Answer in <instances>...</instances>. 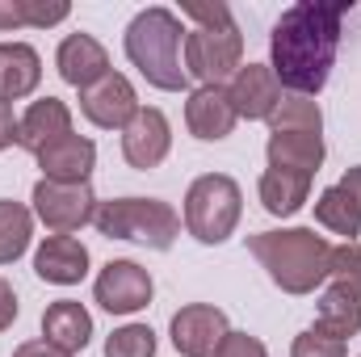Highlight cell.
Returning <instances> with one entry per match:
<instances>
[{
  "instance_id": "1",
  "label": "cell",
  "mask_w": 361,
  "mask_h": 357,
  "mask_svg": "<svg viewBox=\"0 0 361 357\" xmlns=\"http://www.w3.org/2000/svg\"><path fill=\"white\" fill-rule=\"evenodd\" d=\"M345 13V0H298L281 8L269 34V68L281 89H290L294 97H315L328 85Z\"/></svg>"
},
{
  "instance_id": "2",
  "label": "cell",
  "mask_w": 361,
  "mask_h": 357,
  "mask_svg": "<svg viewBox=\"0 0 361 357\" xmlns=\"http://www.w3.org/2000/svg\"><path fill=\"white\" fill-rule=\"evenodd\" d=\"M126 59L139 68V76L152 89L180 92L189 89V72H185V25L173 8L152 4L143 13H135V21L126 25Z\"/></svg>"
},
{
  "instance_id": "3",
  "label": "cell",
  "mask_w": 361,
  "mask_h": 357,
  "mask_svg": "<svg viewBox=\"0 0 361 357\" xmlns=\"http://www.w3.org/2000/svg\"><path fill=\"white\" fill-rule=\"evenodd\" d=\"M248 253L261 261L273 286L286 294H311L315 286L328 282L332 269V244L315 236L311 227H281V231H261L248 240Z\"/></svg>"
},
{
  "instance_id": "4",
  "label": "cell",
  "mask_w": 361,
  "mask_h": 357,
  "mask_svg": "<svg viewBox=\"0 0 361 357\" xmlns=\"http://www.w3.org/2000/svg\"><path fill=\"white\" fill-rule=\"evenodd\" d=\"M92 227L109 240H130L169 253L180 236V214L160 198H114V202H97Z\"/></svg>"
},
{
  "instance_id": "5",
  "label": "cell",
  "mask_w": 361,
  "mask_h": 357,
  "mask_svg": "<svg viewBox=\"0 0 361 357\" xmlns=\"http://www.w3.org/2000/svg\"><path fill=\"white\" fill-rule=\"evenodd\" d=\"M244 193L227 173H206L185 193V227L197 244H223L240 227Z\"/></svg>"
},
{
  "instance_id": "6",
  "label": "cell",
  "mask_w": 361,
  "mask_h": 357,
  "mask_svg": "<svg viewBox=\"0 0 361 357\" xmlns=\"http://www.w3.org/2000/svg\"><path fill=\"white\" fill-rule=\"evenodd\" d=\"M240 68H244V34L235 21L185 34V72L189 80H197V89L227 85Z\"/></svg>"
},
{
  "instance_id": "7",
  "label": "cell",
  "mask_w": 361,
  "mask_h": 357,
  "mask_svg": "<svg viewBox=\"0 0 361 357\" xmlns=\"http://www.w3.org/2000/svg\"><path fill=\"white\" fill-rule=\"evenodd\" d=\"M34 214L47 223V231L55 236H72L97 214V193L92 185H63V181H38L34 185Z\"/></svg>"
},
{
  "instance_id": "8",
  "label": "cell",
  "mask_w": 361,
  "mask_h": 357,
  "mask_svg": "<svg viewBox=\"0 0 361 357\" xmlns=\"http://www.w3.org/2000/svg\"><path fill=\"white\" fill-rule=\"evenodd\" d=\"M152 273L135 261H109L92 282V298L109 311V315H135L152 303Z\"/></svg>"
},
{
  "instance_id": "9",
  "label": "cell",
  "mask_w": 361,
  "mask_h": 357,
  "mask_svg": "<svg viewBox=\"0 0 361 357\" xmlns=\"http://www.w3.org/2000/svg\"><path fill=\"white\" fill-rule=\"evenodd\" d=\"M169 147H173V126H169L164 109L139 105V114H135V118L126 122V131H122V156H126V164L139 169V173H147V169L164 164Z\"/></svg>"
},
{
  "instance_id": "10",
  "label": "cell",
  "mask_w": 361,
  "mask_h": 357,
  "mask_svg": "<svg viewBox=\"0 0 361 357\" xmlns=\"http://www.w3.org/2000/svg\"><path fill=\"white\" fill-rule=\"evenodd\" d=\"M169 332H173V349L180 357H214V349L223 345V337L231 328H227V315L219 307L189 303V307H180L177 315H173Z\"/></svg>"
},
{
  "instance_id": "11",
  "label": "cell",
  "mask_w": 361,
  "mask_h": 357,
  "mask_svg": "<svg viewBox=\"0 0 361 357\" xmlns=\"http://www.w3.org/2000/svg\"><path fill=\"white\" fill-rule=\"evenodd\" d=\"M80 114L101 131H126V122L139 114V97L135 85L122 72H109L105 80H97L92 89L80 92Z\"/></svg>"
},
{
  "instance_id": "12",
  "label": "cell",
  "mask_w": 361,
  "mask_h": 357,
  "mask_svg": "<svg viewBox=\"0 0 361 357\" xmlns=\"http://www.w3.org/2000/svg\"><path fill=\"white\" fill-rule=\"evenodd\" d=\"M227 97H231L235 118L269 122V114L281 105V85H277V76H273L269 63H244V68L227 80Z\"/></svg>"
},
{
  "instance_id": "13",
  "label": "cell",
  "mask_w": 361,
  "mask_h": 357,
  "mask_svg": "<svg viewBox=\"0 0 361 357\" xmlns=\"http://www.w3.org/2000/svg\"><path fill=\"white\" fill-rule=\"evenodd\" d=\"M235 109H231V97H227V85H206V89H193L189 101H185V126L193 139L202 143H219L235 131Z\"/></svg>"
},
{
  "instance_id": "14",
  "label": "cell",
  "mask_w": 361,
  "mask_h": 357,
  "mask_svg": "<svg viewBox=\"0 0 361 357\" xmlns=\"http://www.w3.org/2000/svg\"><path fill=\"white\" fill-rule=\"evenodd\" d=\"M55 68L59 76L72 85V89H92L97 80H105L114 68H109V51L92 38V34H68L55 51Z\"/></svg>"
},
{
  "instance_id": "15",
  "label": "cell",
  "mask_w": 361,
  "mask_h": 357,
  "mask_svg": "<svg viewBox=\"0 0 361 357\" xmlns=\"http://www.w3.org/2000/svg\"><path fill=\"white\" fill-rule=\"evenodd\" d=\"M38 169L47 181H63V185H85L89 173L97 169V143L85 135H63L51 147L38 152Z\"/></svg>"
},
{
  "instance_id": "16",
  "label": "cell",
  "mask_w": 361,
  "mask_h": 357,
  "mask_svg": "<svg viewBox=\"0 0 361 357\" xmlns=\"http://www.w3.org/2000/svg\"><path fill=\"white\" fill-rule=\"evenodd\" d=\"M34 273L51 286H76L89 273V248L76 236H47L34 253Z\"/></svg>"
},
{
  "instance_id": "17",
  "label": "cell",
  "mask_w": 361,
  "mask_h": 357,
  "mask_svg": "<svg viewBox=\"0 0 361 357\" xmlns=\"http://www.w3.org/2000/svg\"><path fill=\"white\" fill-rule=\"evenodd\" d=\"M63 135H72V109L59 97H42L17 118V143L34 156L42 147H51L55 139H63Z\"/></svg>"
},
{
  "instance_id": "18",
  "label": "cell",
  "mask_w": 361,
  "mask_h": 357,
  "mask_svg": "<svg viewBox=\"0 0 361 357\" xmlns=\"http://www.w3.org/2000/svg\"><path fill=\"white\" fill-rule=\"evenodd\" d=\"M42 341H51L63 353H80L92 341V315L85 311V303L76 298H59L42 311Z\"/></svg>"
},
{
  "instance_id": "19",
  "label": "cell",
  "mask_w": 361,
  "mask_h": 357,
  "mask_svg": "<svg viewBox=\"0 0 361 357\" xmlns=\"http://www.w3.org/2000/svg\"><path fill=\"white\" fill-rule=\"evenodd\" d=\"M42 59L30 42H0V101H21L38 89Z\"/></svg>"
},
{
  "instance_id": "20",
  "label": "cell",
  "mask_w": 361,
  "mask_h": 357,
  "mask_svg": "<svg viewBox=\"0 0 361 357\" xmlns=\"http://www.w3.org/2000/svg\"><path fill=\"white\" fill-rule=\"evenodd\" d=\"M269 169H286V173H302V177H315L328 147H324V135H269Z\"/></svg>"
},
{
  "instance_id": "21",
  "label": "cell",
  "mask_w": 361,
  "mask_h": 357,
  "mask_svg": "<svg viewBox=\"0 0 361 357\" xmlns=\"http://www.w3.org/2000/svg\"><path fill=\"white\" fill-rule=\"evenodd\" d=\"M257 193H261V206H265L269 214L290 219V214H298V210L307 206V198H311V177L286 173V169H265Z\"/></svg>"
},
{
  "instance_id": "22",
  "label": "cell",
  "mask_w": 361,
  "mask_h": 357,
  "mask_svg": "<svg viewBox=\"0 0 361 357\" xmlns=\"http://www.w3.org/2000/svg\"><path fill=\"white\" fill-rule=\"evenodd\" d=\"M315 332L336 337V341L357 337L361 332V303L357 298H349L345 290L328 286V290L319 294V303H315Z\"/></svg>"
},
{
  "instance_id": "23",
  "label": "cell",
  "mask_w": 361,
  "mask_h": 357,
  "mask_svg": "<svg viewBox=\"0 0 361 357\" xmlns=\"http://www.w3.org/2000/svg\"><path fill=\"white\" fill-rule=\"evenodd\" d=\"M315 223L328 227V231H336V236H345V244H349V240L361 236V206L341 189V185H328V189L315 198Z\"/></svg>"
},
{
  "instance_id": "24",
  "label": "cell",
  "mask_w": 361,
  "mask_h": 357,
  "mask_svg": "<svg viewBox=\"0 0 361 357\" xmlns=\"http://www.w3.org/2000/svg\"><path fill=\"white\" fill-rule=\"evenodd\" d=\"M273 135H319L324 131V114L315 97H281V105L269 114Z\"/></svg>"
},
{
  "instance_id": "25",
  "label": "cell",
  "mask_w": 361,
  "mask_h": 357,
  "mask_svg": "<svg viewBox=\"0 0 361 357\" xmlns=\"http://www.w3.org/2000/svg\"><path fill=\"white\" fill-rule=\"evenodd\" d=\"M30 236H34V210L0 198V265H13L30 248Z\"/></svg>"
},
{
  "instance_id": "26",
  "label": "cell",
  "mask_w": 361,
  "mask_h": 357,
  "mask_svg": "<svg viewBox=\"0 0 361 357\" xmlns=\"http://www.w3.org/2000/svg\"><path fill=\"white\" fill-rule=\"evenodd\" d=\"M328 282H332L336 290H345L349 298H357V303H361V240H349V244L332 248Z\"/></svg>"
},
{
  "instance_id": "27",
  "label": "cell",
  "mask_w": 361,
  "mask_h": 357,
  "mask_svg": "<svg viewBox=\"0 0 361 357\" xmlns=\"http://www.w3.org/2000/svg\"><path fill=\"white\" fill-rule=\"evenodd\" d=\"M105 357H156V332L147 324L114 328L105 341Z\"/></svg>"
},
{
  "instance_id": "28",
  "label": "cell",
  "mask_w": 361,
  "mask_h": 357,
  "mask_svg": "<svg viewBox=\"0 0 361 357\" xmlns=\"http://www.w3.org/2000/svg\"><path fill=\"white\" fill-rule=\"evenodd\" d=\"M290 357H345V341H336V337H324V332L307 328V332H298V337H294Z\"/></svg>"
},
{
  "instance_id": "29",
  "label": "cell",
  "mask_w": 361,
  "mask_h": 357,
  "mask_svg": "<svg viewBox=\"0 0 361 357\" xmlns=\"http://www.w3.org/2000/svg\"><path fill=\"white\" fill-rule=\"evenodd\" d=\"M21 13H25V25H34V30H47V25H59V21H68V4L63 0H21Z\"/></svg>"
},
{
  "instance_id": "30",
  "label": "cell",
  "mask_w": 361,
  "mask_h": 357,
  "mask_svg": "<svg viewBox=\"0 0 361 357\" xmlns=\"http://www.w3.org/2000/svg\"><path fill=\"white\" fill-rule=\"evenodd\" d=\"M214 357H269V349L257 337H248V332H227L223 345L214 349Z\"/></svg>"
},
{
  "instance_id": "31",
  "label": "cell",
  "mask_w": 361,
  "mask_h": 357,
  "mask_svg": "<svg viewBox=\"0 0 361 357\" xmlns=\"http://www.w3.org/2000/svg\"><path fill=\"white\" fill-rule=\"evenodd\" d=\"M13 320H17V294H13V286L0 277V332L13 328Z\"/></svg>"
},
{
  "instance_id": "32",
  "label": "cell",
  "mask_w": 361,
  "mask_h": 357,
  "mask_svg": "<svg viewBox=\"0 0 361 357\" xmlns=\"http://www.w3.org/2000/svg\"><path fill=\"white\" fill-rule=\"evenodd\" d=\"M0 30H25L21 0H0Z\"/></svg>"
},
{
  "instance_id": "33",
  "label": "cell",
  "mask_w": 361,
  "mask_h": 357,
  "mask_svg": "<svg viewBox=\"0 0 361 357\" xmlns=\"http://www.w3.org/2000/svg\"><path fill=\"white\" fill-rule=\"evenodd\" d=\"M17 143V118H13V105L0 101V152Z\"/></svg>"
},
{
  "instance_id": "34",
  "label": "cell",
  "mask_w": 361,
  "mask_h": 357,
  "mask_svg": "<svg viewBox=\"0 0 361 357\" xmlns=\"http://www.w3.org/2000/svg\"><path fill=\"white\" fill-rule=\"evenodd\" d=\"M13 357H72V353L55 349L51 341H25V345H17V349H13Z\"/></svg>"
},
{
  "instance_id": "35",
  "label": "cell",
  "mask_w": 361,
  "mask_h": 357,
  "mask_svg": "<svg viewBox=\"0 0 361 357\" xmlns=\"http://www.w3.org/2000/svg\"><path fill=\"white\" fill-rule=\"evenodd\" d=\"M341 189H345V193H349V198L361 206V164H353V169L341 177Z\"/></svg>"
}]
</instances>
